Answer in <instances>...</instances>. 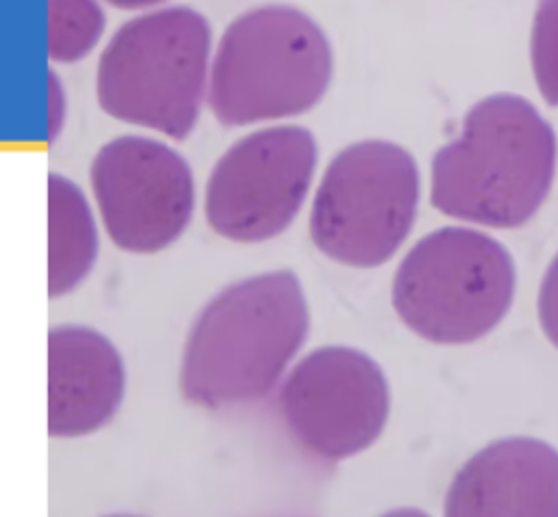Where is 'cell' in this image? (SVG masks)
I'll list each match as a JSON object with an SVG mask.
<instances>
[{"instance_id": "5bb4252c", "label": "cell", "mask_w": 558, "mask_h": 517, "mask_svg": "<svg viewBox=\"0 0 558 517\" xmlns=\"http://www.w3.org/2000/svg\"><path fill=\"white\" fill-rule=\"evenodd\" d=\"M530 59L536 87L547 105L558 107V0H538L532 35Z\"/></svg>"}, {"instance_id": "ba28073f", "label": "cell", "mask_w": 558, "mask_h": 517, "mask_svg": "<svg viewBox=\"0 0 558 517\" xmlns=\"http://www.w3.org/2000/svg\"><path fill=\"white\" fill-rule=\"evenodd\" d=\"M390 384L368 353L325 345L290 366L279 386L281 419L310 456L340 462L366 452L390 417Z\"/></svg>"}, {"instance_id": "3957f363", "label": "cell", "mask_w": 558, "mask_h": 517, "mask_svg": "<svg viewBox=\"0 0 558 517\" xmlns=\"http://www.w3.org/2000/svg\"><path fill=\"white\" fill-rule=\"evenodd\" d=\"M333 79L323 26L292 4H259L222 31L207 105L222 127H251L312 111Z\"/></svg>"}, {"instance_id": "8992f818", "label": "cell", "mask_w": 558, "mask_h": 517, "mask_svg": "<svg viewBox=\"0 0 558 517\" xmlns=\"http://www.w3.org/2000/svg\"><path fill=\"white\" fill-rule=\"evenodd\" d=\"M418 203L414 155L390 140H357L340 148L320 175L310 207V238L342 266L375 268L401 249Z\"/></svg>"}, {"instance_id": "52a82bcc", "label": "cell", "mask_w": 558, "mask_h": 517, "mask_svg": "<svg viewBox=\"0 0 558 517\" xmlns=\"http://www.w3.org/2000/svg\"><path fill=\"white\" fill-rule=\"evenodd\" d=\"M318 166V144L301 124H270L235 140L205 183L209 229L238 244L281 236L299 216Z\"/></svg>"}, {"instance_id": "5b68a950", "label": "cell", "mask_w": 558, "mask_h": 517, "mask_svg": "<svg viewBox=\"0 0 558 517\" xmlns=\"http://www.w3.org/2000/svg\"><path fill=\"white\" fill-rule=\"evenodd\" d=\"M517 290L510 251L471 227L423 236L397 264L390 303L399 321L434 345H469L508 314Z\"/></svg>"}, {"instance_id": "ac0fdd59", "label": "cell", "mask_w": 558, "mask_h": 517, "mask_svg": "<svg viewBox=\"0 0 558 517\" xmlns=\"http://www.w3.org/2000/svg\"><path fill=\"white\" fill-rule=\"evenodd\" d=\"M377 517H429L425 510L414 508V506H399V508H390Z\"/></svg>"}, {"instance_id": "7c38bea8", "label": "cell", "mask_w": 558, "mask_h": 517, "mask_svg": "<svg viewBox=\"0 0 558 517\" xmlns=\"http://www.w3.org/2000/svg\"><path fill=\"white\" fill-rule=\"evenodd\" d=\"M98 227L92 205L72 179L48 175V297L81 286L98 260Z\"/></svg>"}, {"instance_id": "4fadbf2b", "label": "cell", "mask_w": 558, "mask_h": 517, "mask_svg": "<svg viewBox=\"0 0 558 517\" xmlns=\"http://www.w3.org/2000/svg\"><path fill=\"white\" fill-rule=\"evenodd\" d=\"M100 0H48V57L54 63L85 59L102 39Z\"/></svg>"}, {"instance_id": "d6986e66", "label": "cell", "mask_w": 558, "mask_h": 517, "mask_svg": "<svg viewBox=\"0 0 558 517\" xmlns=\"http://www.w3.org/2000/svg\"><path fill=\"white\" fill-rule=\"evenodd\" d=\"M102 517H144V515H133V513H109Z\"/></svg>"}, {"instance_id": "e0dca14e", "label": "cell", "mask_w": 558, "mask_h": 517, "mask_svg": "<svg viewBox=\"0 0 558 517\" xmlns=\"http://www.w3.org/2000/svg\"><path fill=\"white\" fill-rule=\"evenodd\" d=\"M102 2L122 11H150V9H159L168 0H102Z\"/></svg>"}, {"instance_id": "8fae6325", "label": "cell", "mask_w": 558, "mask_h": 517, "mask_svg": "<svg viewBox=\"0 0 558 517\" xmlns=\"http://www.w3.org/2000/svg\"><path fill=\"white\" fill-rule=\"evenodd\" d=\"M126 388L118 347L87 325H54L48 332V434L81 438L105 428Z\"/></svg>"}, {"instance_id": "2e32d148", "label": "cell", "mask_w": 558, "mask_h": 517, "mask_svg": "<svg viewBox=\"0 0 558 517\" xmlns=\"http://www.w3.org/2000/svg\"><path fill=\"white\" fill-rule=\"evenodd\" d=\"M65 118H68V94H65V85L61 81V76L50 70L48 72V140L54 142L63 127H65Z\"/></svg>"}, {"instance_id": "6da1fadb", "label": "cell", "mask_w": 558, "mask_h": 517, "mask_svg": "<svg viewBox=\"0 0 558 517\" xmlns=\"http://www.w3.org/2000/svg\"><path fill=\"white\" fill-rule=\"evenodd\" d=\"M310 332L301 279L288 268L238 279L196 314L179 364L181 397L205 410L253 404L277 388Z\"/></svg>"}, {"instance_id": "9c48e42d", "label": "cell", "mask_w": 558, "mask_h": 517, "mask_svg": "<svg viewBox=\"0 0 558 517\" xmlns=\"http://www.w3.org/2000/svg\"><path fill=\"white\" fill-rule=\"evenodd\" d=\"M89 185L109 240L135 255L172 247L187 229L196 185L187 159L148 135H116L89 166Z\"/></svg>"}, {"instance_id": "7a4b0ae2", "label": "cell", "mask_w": 558, "mask_h": 517, "mask_svg": "<svg viewBox=\"0 0 558 517\" xmlns=\"http://www.w3.org/2000/svg\"><path fill=\"white\" fill-rule=\"evenodd\" d=\"M556 172V133L523 96L499 92L477 100L458 137L429 166V203L445 216L493 229L532 220Z\"/></svg>"}, {"instance_id": "30bf717a", "label": "cell", "mask_w": 558, "mask_h": 517, "mask_svg": "<svg viewBox=\"0 0 558 517\" xmlns=\"http://www.w3.org/2000/svg\"><path fill=\"white\" fill-rule=\"evenodd\" d=\"M442 517H558V449L532 436L488 443L456 471Z\"/></svg>"}, {"instance_id": "9a60e30c", "label": "cell", "mask_w": 558, "mask_h": 517, "mask_svg": "<svg viewBox=\"0 0 558 517\" xmlns=\"http://www.w3.org/2000/svg\"><path fill=\"white\" fill-rule=\"evenodd\" d=\"M538 321L549 342L558 349V253L549 262L538 288Z\"/></svg>"}, {"instance_id": "277c9868", "label": "cell", "mask_w": 558, "mask_h": 517, "mask_svg": "<svg viewBox=\"0 0 558 517\" xmlns=\"http://www.w3.org/2000/svg\"><path fill=\"white\" fill-rule=\"evenodd\" d=\"M211 26L192 7L144 11L116 28L96 65V100L113 120L183 142L209 92Z\"/></svg>"}]
</instances>
